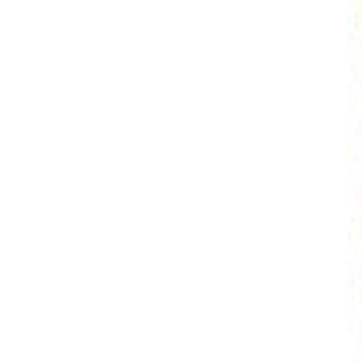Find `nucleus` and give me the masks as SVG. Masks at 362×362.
<instances>
[]
</instances>
